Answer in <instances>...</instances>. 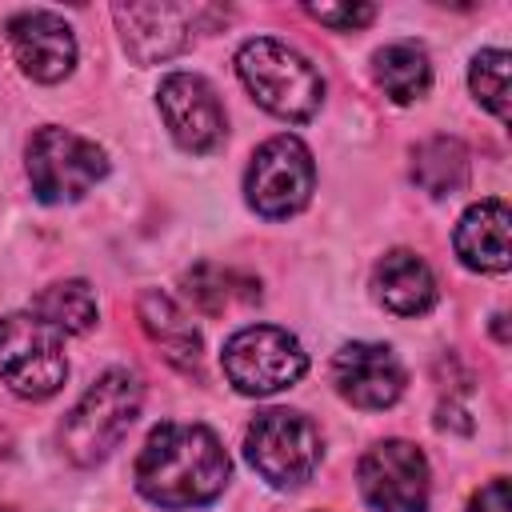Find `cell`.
Masks as SVG:
<instances>
[{
    "instance_id": "obj_18",
    "label": "cell",
    "mask_w": 512,
    "mask_h": 512,
    "mask_svg": "<svg viewBox=\"0 0 512 512\" xmlns=\"http://www.w3.org/2000/svg\"><path fill=\"white\" fill-rule=\"evenodd\" d=\"M412 180L428 196H452L468 184V148L456 136H428L412 152Z\"/></svg>"
},
{
    "instance_id": "obj_3",
    "label": "cell",
    "mask_w": 512,
    "mask_h": 512,
    "mask_svg": "<svg viewBox=\"0 0 512 512\" xmlns=\"http://www.w3.org/2000/svg\"><path fill=\"white\" fill-rule=\"evenodd\" d=\"M236 72L252 100L268 108L280 120H312L324 104V80L320 72L288 44L272 36H256L240 44L236 52Z\"/></svg>"
},
{
    "instance_id": "obj_7",
    "label": "cell",
    "mask_w": 512,
    "mask_h": 512,
    "mask_svg": "<svg viewBox=\"0 0 512 512\" xmlns=\"http://www.w3.org/2000/svg\"><path fill=\"white\" fill-rule=\"evenodd\" d=\"M244 456L272 488H300L320 464V432L292 408H268L248 424Z\"/></svg>"
},
{
    "instance_id": "obj_12",
    "label": "cell",
    "mask_w": 512,
    "mask_h": 512,
    "mask_svg": "<svg viewBox=\"0 0 512 512\" xmlns=\"http://www.w3.org/2000/svg\"><path fill=\"white\" fill-rule=\"evenodd\" d=\"M332 384L348 404L364 412L392 408L404 392V364L388 344L352 340L332 356Z\"/></svg>"
},
{
    "instance_id": "obj_24",
    "label": "cell",
    "mask_w": 512,
    "mask_h": 512,
    "mask_svg": "<svg viewBox=\"0 0 512 512\" xmlns=\"http://www.w3.org/2000/svg\"><path fill=\"white\" fill-rule=\"evenodd\" d=\"M0 512H8V508H0Z\"/></svg>"
},
{
    "instance_id": "obj_13",
    "label": "cell",
    "mask_w": 512,
    "mask_h": 512,
    "mask_svg": "<svg viewBox=\"0 0 512 512\" xmlns=\"http://www.w3.org/2000/svg\"><path fill=\"white\" fill-rule=\"evenodd\" d=\"M8 44H12L16 64L40 84L64 80L76 64V36H72L68 20L56 12H44V8L12 16L8 20Z\"/></svg>"
},
{
    "instance_id": "obj_20",
    "label": "cell",
    "mask_w": 512,
    "mask_h": 512,
    "mask_svg": "<svg viewBox=\"0 0 512 512\" xmlns=\"http://www.w3.org/2000/svg\"><path fill=\"white\" fill-rule=\"evenodd\" d=\"M508 52L504 48H484L476 52L472 68H468V84L476 92V100L496 116L508 120Z\"/></svg>"
},
{
    "instance_id": "obj_16",
    "label": "cell",
    "mask_w": 512,
    "mask_h": 512,
    "mask_svg": "<svg viewBox=\"0 0 512 512\" xmlns=\"http://www.w3.org/2000/svg\"><path fill=\"white\" fill-rule=\"evenodd\" d=\"M136 316H140L144 332L152 336V344L164 348V360H172L184 372L200 368V332L164 292H144L136 304Z\"/></svg>"
},
{
    "instance_id": "obj_14",
    "label": "cell",
    "mask_w": 512,
    "mask_h": 512,
    "mask_svg": "<svg viewBox=\"0 0 512 512\" xmlns=\"http://www.w3.org/2000/svg\"><path fill=\"white\" fill-rule=\"evenodd\" d=\"M508 204L504 200H480L472 204L456 224V256L476 272H508Z\"/></svg>"
},
{
    "instance_id": "obj_10",
    "label": "cell",
    "mask_w": 512,
    "mask_h": 512,
    "mask_svg": "<svg viewBox=\"0 0 512 512\" xmlns=\"http://www.w3.org/2000/svg\"><path fill=\"white\" fill-rule=\"evenodd\" d=\"M156 104H160V116H164L172 140L184 152L220 148V140L228 132V120H224V104H220L216 88L204 76H196V72L164 76L160 92H156Z\"/></svg>"
},
{
    "instance_id": "obj_6",
    "label": "cell",
    "mask_w": 512,
    "mask_h": 512,
    "mask_svg": "<svg viewBox=\"0 0 512 512\" xmlns=\"http://www.w3.org/2000/svg\"><path fill=\"white\" fill-rule=\"evenodd\" d=\"M108 176V156L96 140H84L72 128H40L28 140V180L36 200L64 204L80 200L96 180Z\"/></svg>"
},
{
    "instance_id": "obj_22",
    "label": "cell",
    "mask_w": 512,
    "mask_h": 512,
    "mask_svg": "<svg viewBox=\"0 0 512 512\" xmlns=\"http://www.w3.org/2000/svg\"><path fill=\"white\" fill-rule=\"evenodd\" d=\"M308 16H316V20H320V24H328V28H364V24H372L376 8H368V4H360V8H332V4H308Z\"/></svg>"
},
{
    "instance_id": "obj_15",
    "label": "cell",
    "mask_w": 512,
    "mask_h": 512,
    "mask_svg": "<svg viewBox=\"0 0 512 512\" xmlns=\"http://www.w3.org/2000/svg\"><path fill=\"white\" fill-rule=\"evenodd\" d=\"M376 296L396 316H424L436 304V276L416 252L396 248L376 264Z\"/></svg>"
},
{
    "instance_id": "obj_19",
    "label": "cell",
    "mask_w": 512,
    "mask_h": 512,
    "mask_svg": "<svg viewBox=\"0 0 512 512\" xmlns=\"http://www.w3.org/2000/svg\"><path fill=\"white\" fill-rule=\"evenodd\" d=\"M32 312L60 332H88L96 324V292L88 280H60L32 300Z\"/></svg>"
},
{
    "instance_id": "obj_5",
    "label": "cell",
    "mask_w": 512,
    "mask_h": 512,
    "mask_svg": "<svg viewBox=\"0 0 512 512\" xmlns=\"http://www.w3.org/2000/svg\"><path fill=\"white\" fill-rule=\"evenodd\" d=\"M220 364L228 384L244 396H272L280 388H292L308 372L300 340L276 324H248L236 336H228Z\"/></svg>"
},
{
    "instance_id": "obj_8",
    "label": "cell",
    "mask_w": 512,
    "mask_h": 512,
    "mask_svg": "<svg viewBox=\"0 0 512 512\" xmlns=\"http://www.w3.org/2000/svg\"><path fill=\"white\" fill-rule=\"evenodd\" d=\"M312 184H316V164H312V152L296 136L264 140L244 176L248 204L268 220H284L300 212L312 200Z\"/></svg>"
},
{
    "instance_id": "obj_9",
    "label": "cell",
    "mask_w": 512,
    "mask_h": 512,
    "mask_svg": "<svg viewBox=\"0 0 512 512\" xmlns=\"http://www.w3.org/2000/svg\"><path fill=\"white\" fill-rule=\"evenodd\" d=\"M372 512H428V460L408 440H380L356 468Z\"/></svg>"
},
{
    "instance_id": "obj_11",
    "label": "cell",
    "mask_w": 512,
    "mask_h": 512,
    "mask_svg": "<svg viewBox=\"0 0 512 512\" xmlns=\"http://www.w3.org/2000/svg\"><path fill=\"white\" fill-rule=\"evenodd\" d=\"M116 28L124 36V48L136 64H160L180 56L192 44L196 20L208 16V8L192 4H116L112 8Z\"/></svg>"
},
{
    "instance_id": "obj_23",
    "label": "cell",
    "mask_w": 512,
    "mask_h": 512,
    "mask_svg": "<svg viewBox=\"0 0 512 512\" xmlns=\"http://www.w3.org/2000/svg\"><path fill=\"white\" fill-rule=\"evenodd\" d=\"M468 512H512V496H508V480L504 476H496V480H488L476 496H472V504H468Z\"/></svg>"
},
{
    "instance_id": "obj_17",
    "label": "cell",
    "mask_w": 512,
    "mask_h": 512,
    "mask_svg": "<svg viewBox=\"0 0 512 512\" xmlns=\"http://www.w3.org/2000/svg\"><path fill=\"white\" fill-rule=\"evenodd\" d=\"M372 76L384 88V96H392L396 104H412V100H420L428 92L432 64H428V52L420 44L396 40V44H384L372 56Z\"/></svg>"
},
{
    "instance_id": "obj_2",
    "label": "cell",
    "mask_w": 512,
    "mask_h": 512,
    "mask_svg": "<svg viewBox=\"0 0 512 512\" xmlns=\"http://www.w3.org/2000/svg\"><path fill=\"white\" fill-rule=\"evenodd\" d=\"M140 404H144L140 380L128 368H108L80 396V404L68 412V420L60 428V444H64L68 460L80 468L108 460L112 448H120L132 420L140 416Z\"/></svg>"
},
{
    "instance_id": "obj_4",
    "label": "cell",
    "mask_w": 512,
    "mask_h": 512,
    "mask_svg": "<svg viewBox=\"0 0 512 512\" xmlns=\"http://www.w3.org/2000/svg\"><path fill=\"white\" fill-rule=\"evenodd\" d=\"M68 376L64 332L36 312H12L0 320V380L28 400L60 392Z\"/></svg>"
},
{
    "instance_id": "obj_21",
    "label": "cell",
    "mask_w": 512,
    "mask_h": 512,
    "mask_svg": "<svg viewBox=\"0 0 512 512\" xmlns=\"http://www.w3.org/2000/svg\"><path fill=\"white\" fill-rule=\"evenodd\" d=\"M236 292H240L244 300H256V296H260V292H248V288H232V272H224V268H216V264H196V268L188 272V296H192L208 316L224 312Z\"/></svg>"
},
{
    "instance_id": "obj_1",
    "label": "cell",
    "mask_w": 512,
    "mask_h": 512,
    "mask_svg": "<svg viewBox=\"0 0 512 512\" xmlns=\"http://www.w3.org/2000/svg\"><path fill=\"white\" fill-rule=\"evenodd\" d=\"M228 452L204 424L164 420L148 432L136 456V488L156 508H200L212 504L228 484Z\"/></svg>"
}]
</instances>
